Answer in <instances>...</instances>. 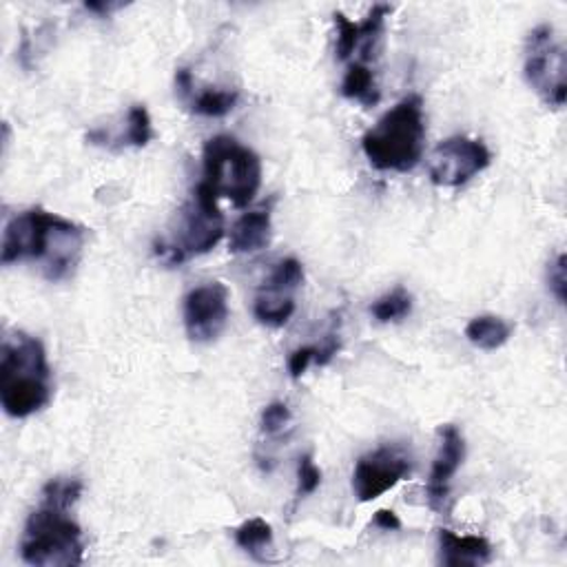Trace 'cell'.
<instances>
[{
    "mask_svg": "<svg viewBox=\"0 0 567 567\" xmlns=\"http://www.w3.org/2000/svg\"><path fill=\"white\" fill-rule=\"evenodd\" d=\"M439 554L447 567H476L492 558V545L483 536H458L452 529H439Z\"/></svg>",
    "mask_w": 567,
    "mask_h": 567,
    "instance_id": "obj_14",
    "label": "cell"
},
{
    "mask_svg": "<svg viewBox=\"0 0 567 567\" xmlns=\"http://www.w3.org/2000/svg\"><path fill=\"white\" fill-rule=\"evenodd\" d=\"M204 184L233 206H248L261 186L259 155L230 135H215L202 148Z\"/></svg>",
    "mask_w": 567,
    "mask_h": 567,
    "instance_id": "obj_5",
    "label": "cell"
},
{
    "mask_svg": "<svg viewBox=\"0 0 567 567\" xmlns=\"http://www.w3.org/2000/svg\"><path fill=\"white\" fill-rule=\"evenodd\" d=\"M439 452L432 461V470L425 483V498L430 509L441 512L447 494H450V483L452 476L456 474V470L461 467L463 458H465V439L461 434V430L452 423L441 425L439 427Z\"/></svg>",
    "mask_w": 567,
    "mask_h": 567,
    "instance_id": "obj_12",
    "label": "cell"
},
{
    "mask_svg": "<svg viewBox=\"0 0 567 567\" xmlns=\"http://www.w3.org/2000/svg\"><path fill=\"white\" fill-rule=\"evenodd\" d=\"M423 100L408 95L385 111L361 137V148L377 171H412L423 157Z\"/></svg>",
    "mask_w": 567,
    "mask_h": 567,
    "instance_id": "obj_4",
    "label": "cell"
},
{
    "mask_svg": "<svg viewBox=\"0 0 567 567\" xmlns=\"http://www.w3.org/2000/svg\"><path fill=\"white\" fill-rule=\"evenodd\" d=\"M321 485V470L317 467V463L312 461V454H301L297 461V492L295 498L301 501L310 494H315Z\"/></svg>",
    "mask_w": 567,
    "mask_h": 567,
    "instance_id": "obj_21",
    "label": "cell"
},
{
    "mask_svg": "<svg viewBox=\"0 0 567 567\" xmlns=\"http://www.w3.org/2000/svg\"><path fill=\"white\" fill-rule=\"evenodd\" d=\"M465 337L481 350H496L512 337V323L496 315H478L465 326Z\"/></svg>",
    "mask_w": 567,
    "mask_h": 567,
    "instance_id": "obj_15",
    "label": "cell"
},
{
    "mask_svg": "<svg viewBox=\"0 0 567 567\" xmlns=\"http://www.w3.org/2000/svg\"><path fill=\"white\" fill-rule=\"evenodd\" d=\"M334 24H337V58L348 60L354 55L359 44V24L348 20L341 11H334Z\"/></svg>",
    "mask_w": 567,
    "mask_h": 567,
    "instance_id": "obj_22",
    "label": "cell"
},
{
    "mask_svg": "<svg viewBox=\"0 0 567 567\" xmlns=\"http://www.w3.org/2000/svg\"><path fill=\"white\" fill-rule=\"evenodd\" d=\"M228 321V288L221 281H204L184 297V328L197 343L215 341Z\"/></svg>",
    "mask_w": 567,
    "mask_h": 567,
    "instance_id": "obj_11",
    "label": "cell"
},
{
    "mask_svg": "<svg viewBox=\"0 0 567 567\" xmlns=\"http://www.w3.org/2000/svg\"><path fill=\"white\" fill-rule=\"evenodd\" d=\"M292 419V412L290 408L284 403V401H272L268 403L264 410H261V416H259V427L264 434L272 436V434H279Z\"/></svg>",
    "mask_w": 567,
    "mask_h": 567,
    "instance_id": "obj_23",
    "label": "cell"
},
{
    "mask_svg": "<svg viewBox=\"0 0 567 567\" xmlns=\"http://www.w3.org/2000/svg\"><path fill=\"white\" fill-rule=\"evenodd\" d=\"M82 494V481L73 476L51 478L42 487L40 507H35L20 538V556L33 567H75L84 560V540L80 525L69 509Z\"/></svg>",
    "mask_w": 567,
    "mask_h": 567,
    "instance_id": "obj_1",
    "label": "cell"
},
{
    "mask_svg": "<svg viewBox=\"0 0 567 567\" xmlns=\"http://www.w3.org/2000/svg\"><path fill=\"white\" fill-rule=\"evenodd\" d=\"M412 310V297L405 288H394L390 292H385L383 297H379L372 306L370 312L377 321L388 323V321H399L403 317H408Z\"/></svg>",
    "mask_w": 567,
    "mask_h": 567,
    "instance_id": "obj_19",
    "label": "cell"
},
{
    "mask_svg": "<svg viewBox=\"0 0 567 567\" xmlns=\"http://www.w3.org/2000/svg\"><path fill=\"white\" fill-rule=\"evenodd\" d=\"M239 100L237 91L228 89H204L197 95H190L186 102L190 104L193 113L206 115V117H221L235 109Z\"/></svg>",
    "mask_w": 567,
    "mask_h": 567,
    "instance_id": "obj_18",
    "label": "cell"
},
{
    "mask_svg": "<svg viewBox=\"0 0 567 567\" xmlns=\"http://www.w3.org/2000/svg\"><path fill=\"white\" fill-rule=\"evenodd\" d=\"M51 368L38 337L13 332L0 350V403L13 419H27L49 405Z\"/></svg>",
    "mask_w": 567,
    "mask_h": 567,
    "instance_id": "obj_3",
    "label": "cell"
},
{
    "mask_svg": "<svg viewBox=\"0 0 567 567\" xmlns=\"http://www.w3.org/2000/svg\"><path fill=\"white\" fill-rule=\"evenodd\" d=\"M412 472V458L399 443H385L363 454L352 470V492L361 503H370L392 489Z\"/></svg>",
    "mask_w": 567,
    "mask_h": 567,
    "instance_id": "obj_9",
    "label": "cell"
},
{
    "mask_svg": "<svg viewBox=\"0 0 567 567\" xmlns=\"http://www.w3.org/2000/svg\"><path fill=\"white\" fill-rule=\"evenodd\" d=\"M84 248V228L42 208H29L13 215L2 233V266L18 261L40 264L49 281L69 277Z\"/></svg>",
    "mask_w": 567,
    "mask_h": 567,
    "instance_id": "obj_2",
    "label": "cell"
},
{
    "mask_svg": "<svg viewBox=\"0 0 567 567\" xmlns=\"http://www.w3.org/2000/svg\"><path fill=\"white\" fill-rule=\"evenodd\" d=\"M153 137L151 115L144 104H133L126 113V131L117 137L124 146H146Z\"/></svg>",
    "mask_w": 567,
    "mask_h": 567,
    "instance_id": "obj_20",
    "label": "cell"
},
{
    "mask_svg": "<svg viewBox=\"0 0 567 567\" xmlns=\"http://www.w3.org/2000/svg\"><path fill=\"white\" fill-rule=\"evenodd\" d=\"M523 73L527 84L549 106H563L567 97L565 86V49L554 35V27L538 24L529 31L525 42Z\"/></svg>",
    "mask_w": 567,
    "mask_h": 567,
    "instance_id": "obj_7",
    "label": "cell"
},
{
    "mask_svg": "<svg viewBox=\"0 0 567 567\" xmlns=\"http://www.w3.org/2000/svg\"><path fill=\"white\" fill-rule=\"evenodd\" d=\"M565 255L560 252L556 257V261L549 264L547 268V286H549V292L558 299V303H565L567 299V284H565Z\"/></svg>",
    "mask_w": 567,
    "mask_h": 567,
    "instance_id": "obj_24",
    "label": "cell"
},
{
    "mask_svg": "<svg viewBox=\"0 0 567 567\" xmlns=\"http://www.w3.org/2000/svg\"><path fill=\"white\" fill-rule=\"evenodd\" d=\"M122 7H124L122 2H84L86 11H93V13H100V16H109V13H113Z\"/></svg>",
    "mask_w": 567,
    "mask_h": 567,
    "instance_id": "obj_27",
    "label": "cell"
},
{
    "mask_svg": "<svg viewBox=\"0 0 567 567\" xmlns=\"http://www.w3.org/2000/svg\"><path fill=\"white\" fill-rule=\"evenodd\" d=\"M317 361V346H301L288 357V372L292 379H299L310 363Z\"/></svg>",
    "mask_w": 567,
    "mask_h": 567,
    "instance_id": "obj_25",
    "label": "cell"
},
{
    "mask_svg": "<svg viewBox=\"0 0 567 567\" xmlns=\"http://www.w3.org/2000/svg\"><path fill=\"white\" fill-rule=\"evenodd\" d=\"M224 237V215L217 206V195L199 182L190 202L182 210V221L171 244H157L155 252L168 266H177L193 255H204Z\"/></svg>",
    "mask_w": 567,
    "mask_h": 567,
    "instance_id": "obj_6",
    "label": "cell"
},
{
    "mask_svg": "<svg viewBox=\"0 0 567 567\" xmlns=\"http://www.w3.org/2000/svg\"><path fill=\"white\" fill-rule=\"evenodd\" d=\"M372 525L383 532H394L401 527V520L392 509H377L372 516Z\"/></svg>",
    "mask_w": 567,
    "mask_h": 567,
    "instance_id": "obj_26",
    "label": "cell"
},
{
    "mask_svg": "<svg viewBox=\"0 0 567 567\" xmlns=\"http://www.w3.org/2000/svg\"><path fill=\"white\" fill-rule=\"evenodd\" d=\"M272 202L261 204L252 210H246L237 217V221L230 228L228 250L235 255L257 252L270 244L272 237Z\"/></svg>",
    "mask_w": 567,
    "mask_h": 567,
    "instance_id": "obj_13",
    "label": "cell"
},
{
    "mask_svg": "<svg viewBox=\"0 0 567 567\" xmlns=\"http://www.w3.org/2000/svg\"><path fill=\"white\" fill-rule=\"evenodd\" d=\"M492 162L489 148L474 137L452 135L436 144L430 155V179L436 186H463L474 175L483 173Z\"/></svg>",
    "mask_w": 567,
    "mask_h": 567,
    "instance_id": "obj_8",
    "label": "cell"
},
{
    "mask_svg": "<svg viewBox=\"0 0 567 567\" xmlns=\"http://www.w3.org/2000/svg\"><path fill=\"white\" fill-rule=\"evenodd\" d=\"M235 543H237V547L248 551L252 558L264 560L266 558L264 554L272 545V527L259 516L250 518L235 529Z\"/></svg>",
    "mask_w": 567,
    "mask_h": 567,
    "instance_id": "obj_17",
    "label": "cell"
},
{
    "mask_svg": "<svg viewBox=\"0 0 567 567\" xmlns=\"http://www.w3.org/2000/svg\"><path fill=\"white\" fill-rule=\"evenodd\" d=\"M341 95L348 100H357L363 106H374L381 97L377 80H374V71L370 69V64H361V62H352L341 80Z\"/></svg>",
    "mask_w": 567,
    "mask_h": 567,
    "instance_id": "obj_16",
    "label": "cell"
},
{
    "mask_svg": "<svg viewBox=\"0 0 567 567\" xmlns=\"http://www.w3.org/2000/svg\"><path fill=\"white\" fill-rule=\"evenodd\" d=\"M303 284V266L295 257H286L275 264L268 279L257 290L252 315L259 323L279 328L295 312V292Z\"/></svg>",
    "mask_w": 567,
    "mask_h": 567,
    "instance_id": "obj_10",
    "label": "cell"
}]
</instances>
